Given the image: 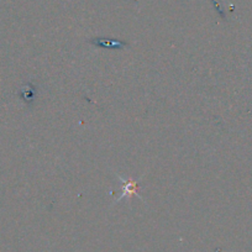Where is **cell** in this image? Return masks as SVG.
<instances>
[{"label":"cell","instance_id":"1","mask_svg":"<svg viewBox=\"0 0 252 252\" xmlns=\"http://www.w3.org/2000/svg\"><path fill=\"white\" fill-rule=\"evenodd\" d=\"M116 177H118L119 181H120L121 184H123V192H121L120 197L116 198L115 203L120 202V200L125 199V198L135 197V195L141 199V195H139V193H137V189L140 188L139 182L141 178L137 179L136 181V179H125V178H123L121 176H119V174H116Z\"/></svg>","mask_w":252,"mask_h":252},{"label":"cell","instance_id":"2","mask_svg":"<svg viewBox=\"0 0 252 252\" xmlns=\"http://www.w3.org/2000/svg\"><path fill=\"white\" fill-rule=\"evenodd\" d=\"M89 43H92L95 47L100 48H110V50H123V48L127 47L129 43L124 42L120 40H106L104 37H94L89 40Z\"/></svg>","mask_w":252,"mask_h":252}]
</instances>
